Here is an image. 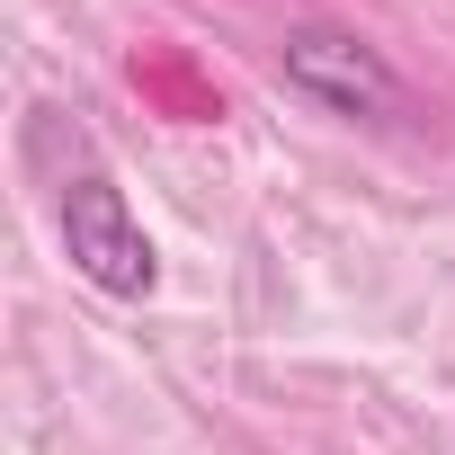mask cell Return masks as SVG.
I'll return each instance as SVG.
<instances>
[{
  "label": "cell",
  "mask_w": 455,
  "mask_h": 455,
  "mask_svg": "<svg viewBox=\"0 0 455 455\" xmlns=\"http://www.w3.org/2000/svg\"><path fill=\"white\" fill-rule=\"evenodd\" d=\"M277 63H286V81H295L304 99H322L331 116H357V125H393V116H411V90L393 81V63H384L366 36L331 28V19L286 28Z\"/></svg>",
  "instance_id": "cell-2"
},
{
  "label": "cell",
  "mask_w": 455,
  "mask_h": 455,
  "mask_svg": "<svg viewBox=\"0 0 455 455\" xmlns=\"http://www.w3.org/2000/svg\"><path fill=\"white\" fill-rule=\"evenodd\" d=\"M54 223H63V251H72V268L99 286V295H116V304H134V295H152V277H161V259H152V242H143V223L125 214V188L99 170V161H81V170H63V196H54Z\"/></svg>",
  "instance_id": "cell-1"
}]
</instances>
